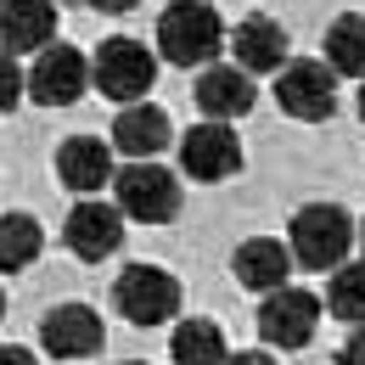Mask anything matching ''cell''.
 <instances>
[{
    "label": "cell",
    "instance_id": "6da1fadb",
    "mask_svg": "<svg viewBox=\"0 0 365 365\" xmlns=\"http://www.w3.org/2000/svg\"><path fill=\"white\" fill-rule=\"evenodd\" d=\"M354 236H360V225L349 220V208L304 202L292 214V225H287V247H292V264H304V270H337L349 259Z\"/></svg>",
    "mask_w": 365,
    "mask_h": 365
},
{
    "label": "cell",
    "instance_id": "7a4b0ae2",
    "mask_svg": "<svg viewBox=\"0 0 365 365\" xmlns=\"http://www.w3.org/2000/svg\"><path fill=\"white\" fill-rule=\"evenodd\" d=\"M225 46V23L208 0H175L158 17V56L175 68H208Z\"/></svg>",
    "mask_w": 365,
    "mask_h": 365
},
{
    "label": "cell",
    "instance_id": "3957f363",
    "mask_svg": "<svg viewBox=\"0 0 365 365\" xmlns=\"http://www.w3.org/2000/svg\"><path fill=\"white\" fill-rule=\"evenodd\" d=\"M91 79H96V91L107 96V101L130 107V101H146L152 79H158V56L140 46V40H130V34H113V40L96 46Z\"/></svg>",
    "mask_w": 365,
    "mask_h": 365
},
{
    "label": "cell",
    "instance_id": "277c9868",
    "mask_svg": "<svg viewBox=\"0 0 365 365\" xmlns=\"http://www.w3.org/2000/svg\"><path fill=\"white\" fill-rule=\"evenodd\" d=\"M113 202L124 220H140V225H169L175 208H180V180L169 169H158L152 158L140 163H124L113 175Z\"/></svg>",
    "mask_w": 365,
    "mask_h": 365
},
{
    "label": "cell",
    "instance_id": "5b68a950",
    "mask_svg": "<svg viewBox=\"0 0 365 365\" xmlns=\"http://www.w3.org/2000/svg\"><path fill=\"white\" fill-rule=\"evenodd\" d=\"M113 309L130 326H163L180 315V281L158 264H130L113 281Z\"/></svg>",
    "mask_w": 365,
    "mask_h": 365
},
{
    "label": "cell",
    "instance_id": "8992f818",
    "mask_svg": "<svg viewBox=\"0 0 365 365\" xmlns=\"http://www.w3.org/2000/svg\"><path fill=\"white\" fill-rule=\"evenodd\" d=\"M275 101L287 118H304V124H326L337 113V73L326 62H287L275 73Z\"/></svg>",
    "mask_w": 365,
    "mask_h": 365
},
{
    "label": "cell",
    "instance_id": "52a82bcc",
    "mask_svg": "<svg viewBox=\"0 0 365 365\" xmlns=\"http://www.w3.org/2000/svg\"><path fill=\"white\" fill-rule=\"evenodd\" d=\"M320 326V298L309 287H275L264 292V304H259V337L270 343V349H304L309 337H315Z\"/></svg>",
    "mask_w": 365,
    "mask_h": 365
},
{
    "label": "cell",
    "instance_id": "ba28073f",
    "mask_svg": "<svg viewBox=\"0 0 365 365\" xmlns=\"http://www.w3.org/2000/svg\"><path fill=\"white\" fill-rule=\"evenodd\" d=\"M62 242H68V253L73 259H113L118 247H124V214H118V202H101V197H79L73 208H68V225H62Z\"/></svg>",
    "mask_w": 365,
    "mask_h": 365
},
{
    "label": "cell",
    "instance_id": "9c48e42d",
    "mask_svg": "<svg viewBox=\"0 0 365 365\" xmlns=\"http://www.w3.org/2000/svg\"><path fill=\"white\" fill-rule=\"evenodd\" d=\"M91 91V56L73 46H46L34 51V68H29V96L40 107H73L79 96Z\"/></svg>",
    "mask_w": 365,
    "mask_h": 365
},
{
    "label": "cell",
    "instance_id": "30bf717a",
    "mask_svg": "<svg viewBox=\"0 0 365 365\" xmlns=\"http://www.w3.org/2000/svg\"><path fill=\"white\" fill-rule=\"evenodd\" d=\"M180 169L191 180H202V185L230 180V175L242 169V146L230 135V124H214V118H208V124L185 130L180 135Z\"/></svg>",
    "mask_w": 365,
    "mask_h": 365
},
{
    "label": "cell",
    "instance_id": "8fae6325",
    "mask_svg": "<svg viewBox=\"0 0 365 365\" xmlns=\"http://www.w3.org/2000/svg\"><path fill=\"white\" fill-rule=\"evenodd\" d=\"M40 343H46L51 360H85V354H101L107 326H101V315L91 304H56L40 320Z\"/></svg>",
    "mask_w": 365,
    "mask_h": 365
},
{
    "label": "cell",
    "instance_id": "7c38bea8",
    "mask_svg": "<svg viewBox=\"0 0 365 365\" xmlns=\"http://www.w3.org/2000/svg\"><path fill=\"white\" fill-rule=\"evenodd\" d=\"M197 107H202V118H214V124H230V118H242V113H253V73H242L236 62H208L202 73H197Z\"/></svg>",
    "mask_w": 365,
    "mask_h": 365
},
{
    "label": "cell",
    "instance_id": "4fadbf2b",
    "mask_svg": "<svg viewBox=\"0 0 365 365\" xmlns=\"http://www.w3.org/2000/svg\"><path fill=\"white\" fill-rule=\"evenodd\" d=\"M230 56H236V68L242 73H281L287 68V29L275 23V17H242L236 29H230Z\"/></svg>",
    "mask_w": 365,
    "mask_h": 365
},
{
    "label": "cell",
    "instance_id": "5bb4252c",
    "mask_svg": "<svg viewBox=\"0 0 365 365\" xmlns=\"http://www.w3.org/2000/svg\"><path fill=\"white\" fill-rule=\"evenodd\" d=\"M230 270L236 281L247 287V292H275V287H287V275H292V247L287 242H275V236H247L236 253H230Z\"/></svg>",
    "mask_w": 365,
    "mask_h": 365
},
{
    "label": "cell",
    "instance_id": "9a60e30c",
    "mask_svg": "<svg viewBox=\"0 0 365 365\" xmlns=\"http://www.w3.org/2000/svg\"><path fill=\"white\" fill-rule=\"evenodd\" d=\"M169 146V113L158 101H130L118 118H113V152H124L130 163L140 158H158Z\"/></svg>",
    "mask_w": 365,
    "mask_h": 365
},
{
    "label": "cell",
    "instance_id": "2e32d148",
    "mask_svg": "<svg viewBox=\"0 0 365 365\" xmlns=\"http://www.w3.org/2000/svg\"><path fill=\"white\" fill-rule=\"evenodd\" d=\"M56 175L68 191H79V197H96L101 185H113V146H101L96 135H73L62 140V152H56Z\"/></svg>",
    "mask_w": 365,
    "mask_h": 365
},
{
    "label": "cell",
    "instance_id": "e0dca14e",
    "mask_svg": "<svg viewBox=\"0 0 365 365\" xmlns=\"http://www.w3.org/2000/svg\"><path fill=\"white\" fill-rule=\"evenodd\" d=\"M56 34V6L51 0H0V46L11 51H46Z\"/></svg>",
    "mask_w": 365,
    "mask_h": 365
},
{
    "label": "cell",
    "instance_id": "ac0fdd59",
    "mask_svg": "<svg viewBox=\"0 0 365 365\" xmlns=\"http://www.w3.org/2000/svg\"><path fill=\"white\" fill-rule=\"evenodd\" d=\"M326 68L337 79H365V17L360 11H343L326 29Z\"/></svg>",
    "mask_w": 365,
    "mask_h": 365
},
{
    "label": "cell",
    "instance_id": "d6986e66",
    "mask_svg": "<svg viewBox=\"0 0 365 365\" xmlns=\"http://www.w3.org/2000/svg\"><path fill=\"white\" fill-rule=\"evenodd\" d=\"M169 354H175V365H225L230 360L225 331L214 320H180L175 337H169Z\"/></svg>",
    "mask_w": 365,
    "mask_h": 365
},
{
    "label": "cell",
    "instance_id": "ffe728a7",
    "mask_svg": "<svg viewBox=\"0 0 365 365\" xmlns=\"http://www.w3.org/2000/svg\"><path fill=\"white\" fill-rule=\"evenodd\" d=\"M40 247H46V230H40L34 214H6V220H0V270L34 264Z\"/></svg>",
    "mask_w": 365,
    "mask_h": 365
},
{
    "label": "cell",
    "instance_id": "44dd1931",
    "mask_svg": "<svg viewBox=\"0 0 365 365\" xmlns=\"http://www.w3.org/2000/svg\"><path fill=\"white\" fill-rule=\"evenodd\" d=\"M326 309L349 326H365V264H337L326 281Z\"/></svg>",
    "mask_w": 365,
    "mask_h": 365
},
{
    "label": "cell",
    "instance_id": "7402d4cb",
    "mask_svg": "<svg viewBox=\"0 0 365 365\" xmlns=\"http://www.w3.org/2000/svg\"><path fill=\"white\" fill-rule=\"evenodd\" d=\"M23 91H29V73L17 68V56L0 46V113H11L17 101H23Z\"/></svg>",
    "mask_w": 365,
    "mask_h": 365
},
{
    "label": "cell",
    "instance_id": "603a6c76",
    "mask_svg": "<svg viewBox=\"0 0 365 365\" xmlns=\"http://www.w3.org/2000/svg\"><path fill=\"white\" fill-rule=\"evenodd\" d=\"M337 365H365V326H354V331H349V343L337 349Z\"/></svg>",
    "mask_w": 365,
    "mask_h": 365
},
{
    "label": "cell",
    "instance_id": "cb8c5ba5",
    "mask_svg": "<svg viewBox=\"0 0 365 365\" xmlns=\"http://www.w3.org/2000/svg\"><path fill=\"white\" fill-rule=\"evenodd\" d=\"M85 6H96V11H107V17H124V11H135L140 0H85Z\"/></svg>",
    "mask_w": 365,
    "mask_h": 365
},
{
    "label": "cell",
    "instance_id": "d4e9b609",
    "mask_svg": "<svg viewBox=\"0 0 365 365\" xmlns=\"http://www.w3.org/2000/svg\"><path fill=\"white\" fill-rule=\"evenodd\" d=\"M225 365H275V360L264 354V349H242V354H230Z\"/></svg>",
    "mask_w": 365,
    "mask_h": 365
},
{
    "label": "cell",
    "instance_id": "484cf974",
    "mask_svg": "<svg viewBox=\"0 0 365 365\" xmlns=\"http://www.w3.org/2000/svg\"><path fill=\"white\" fill-rule=\"evenodd\" d=\"M0 365H40V360H34L29 349H17V343H11V349H0Z\"/></svg>",
    "mask_w": 365,
    "mask_h": 365
},
{
    "label": "cell",
    "instance_id": "4316f807",
    "mask_svg": "<svg viewBox=\"0 0 365 365\" xmlns=\"http://www.w3.org/2000/svg\"><path fill=\"white\" fill-rule=\"evenodd\" d=\"M360 118H365V79H360Z\"/></svg>",
    "mask_w": 365,
    "mask_h": 365
},
{
    "label": "cell",
    "instance_id": "83f0119b",
    "mask_svg": "<svg viewBox=\"0 0 365 365\" xmlns=\"http://www.w3.org/2000/svg\"><path fill=\"white\" fill-rule=\"evenodd\" d=\"M0 315H6V292H0Z\"/></svg>",
    "mask_w": 365,
    "mask_h": 365
},
{
    "label": "cell",
    "instance_id": "f1b7e54d",
    "mask_svg": "<svg viewBox=\"0 0 365 365\" xmlns=\"http://www.w3.org/2000/svg\"><path fill=\"white\" fill-rule=\"evenodd\" d=\"M360 242H365V220H360Z\"/></svg>",
    "mask_w": 365,
    "mask_h": 365
},
{
    "label": "cell",
    "instance_id": "f546056e",
    "mask_svg": "<svg viewBox=\"0 0 365 365\" xmlns=\"http://www.w3.org/2000/svg\"><path fill=\"white\" fill-rule=\"evenodd\" d=\"M130 365H140V360H130Z\"/></svg>",
    "mask_w": 365,
    "mask_h": 365
}]
</instances>
